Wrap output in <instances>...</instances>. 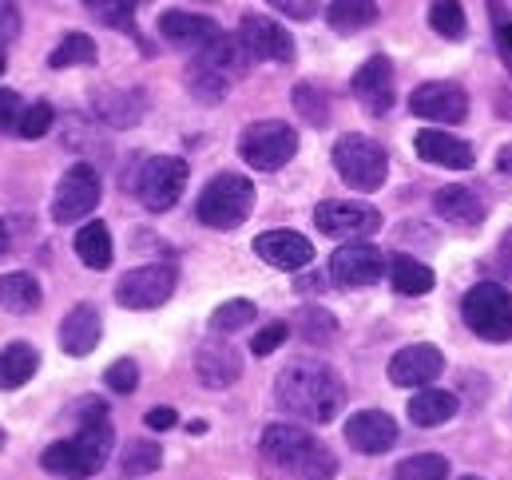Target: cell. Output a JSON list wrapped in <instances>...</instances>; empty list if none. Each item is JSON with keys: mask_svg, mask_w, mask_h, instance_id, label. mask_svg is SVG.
I'll use <instances>...</instances> for the list:
<instances>
[{"mask_svg": "<svg viewBox=\"0 0 512 480\" xmlns=\"http://www.w3.org/2000/svg\"><path fill=\"white\" fill-rule=\"evenodd\" d=\"M112 421H108V409L104 401L88 397L76 405V437H64V441H52L44 453H40V465L44 473L64 480H88L96 477L104 465H108V453H112Z\"/></svg>", "mask_w": 512, "mask_h": 480, "instance_id": "obj_1", "label": "cell"}, {"mask_svg": "<svg viewBox=\"0 0 512 480\" xmlns=\"http://www.w3.org/2000/svg\"><path fill=\"white\" fill-rule=\"evenodd\" d=\"M274 397L282 413L314 421V425H330L346 405V385L326 361H294L278 373Z\"/></svg>", "mask_w": 512, "mask_h": 480, "instance_id": "obj_2", "label": "cell"}, {"mask_svg": "<svg viewBox=\"0 0 512 480\" xmlns=\"http://www.w3.org/2000/svg\"><path fill=\"white\" fill-rule=\"evenodd\" d=\"M262 457L298 480H334L338 457L302 425H270L262 433Z\"/></svg>", "mask_w": 512, "mask_h": 480, "instance_id": "obj_3", "label": "cell"}, {"mask_svg": "<svg viewBox=\"0 0 512 480\" xmlns=\"http://www.w3.org/2000/svg\"><path fill=\"white\" fill-rule=\"evenodd\" d=\"M251 207H255V183H251L247 175L223 171V175H215V179L203 187V195H199V203H195V215H199V223L211 227V231H235V227L247 223Z\"/></svg>", "mask_w": 512, "mask_h": 480, "instance_id": "obj_4", "label": "cell"}, {"mask_svg": "<svg viewBox=\"0 0 512 480\" xmlns=\"http://www.w3.org/2000/svg\"><path fill=\"white\" fill-rule=\"evenodd\" d=\"M334 171L342 175L346 187L370 195V191L382 187L385 175H389V155H385L382 143L370 139V135H342L334 143Z\"/></svg>", "mask_w": 512, "mask_h": 480, "instance_id": "obj_5", "label": "cell"}, {"mask_svg": "<svg viewBox=\"0 0 512 480\" xmlns=\"http://www.w3.org/2000/svg\"><path fill=\"white\" fill-rule=\"evenodd\" d=\"M465 326L485 342H512V294L501 282H477L461 302Z\"/></svg>", "mask_w": 512, "mask_h": 480, "instance_id": "obj_6", "label": "cell"}, {"mask_svg": "<svg viewBox=\"0 0 512 480\" xmlns=\"http://www.w3.org/2000/svg\"><path fill=\"white\" fill-rule=\"evenodd\" d=\"M298 151V131L282 120H258L239 135V155L255 171H278L294 159Z\"/></svg>", "mask_w": 512, "mask_h": 480, "instance_id": "obj_7", "label": "cell"}, {"mask_svg": "<svg viewBox=\"0 0 512 480\" xmlns=\"http://www.w3.org/2000/svg\"><path fill=\"white\" fill-rule=\"evenodd\" d=\"M183 187H187V163L175 159V155H151L139 167V179H135V195L151 215L171 211L179 203Z\"/></svg>", "mask_w": 512, "mask_h": 480, "instance_id": "obj_8", "label": "cell"}, {"mask_svg": "<svg viewBox=\"0 0 512 480\" xmlns=\"http://www.w3.org/2000/svg\"><path fill=\"white\" fill-rule=\"evenodd\" d=\"M314 227L330 239L362 242L382 231V211L370 203H358V199H330V203L314 207Z\"/></svg>", "mask_w": 512, "mask_h": 480, "instance_id": "obj_9", "label": "cell"}, {"mask_svg": "<svg viewBox=\"0 0 512 480\" xmlns=\"http://www.w3.org/2000/svg\"><path fill=\"white\" fill-rule=\"evenodd\" d=\"M175 282H179V274H175L171 262L135 266V270H128L116 282V302L124 310H155V306H163L175 294Z\"/></svg>", "mask_w": 512, "mask_h": 480, "instance_id": "obj_10", "label": "cell"}, {"mask_svg": "<svg viewBox=\"0 0 512 480\" xmlns=\"http://www.w3.org/2000/svg\"><path fill=\"white\" fill-rule=\"evenodd\" d=\"M100 207V175L92 163H72L52 195V219L56 223H80Z\"/></svg>", "mask_w": 512, "mask_h": 480, "instance_id": "obj_11", "label": "cell"}, {"mask_svg": "<svg viewBox=\"0 0 512 480\" xmlns=\"http://www.w3.org/2000/svg\"><path fill=\"white\" fill-rule=\"evenodd\" d=\"M385 270V254L370 242H342L330 254V278L346 290H362L374 286Z\"/></svg>", "mask_w": 512, "mask_h": 480, "instance_id": "obj_12", "label": "cell"}, {"mask_svg": "<svg viewBox=\"0 0 512 480\" xmlns=\"http://www.w3.org/2000/svg\"><path fill=\"white\" fill-rule=\"evenodd\" d=\"M409 112H413L417 120H429V123H461L469 116V96H465L461 84L429 80V84L413 88Z\"/></svg>", "mask_w": 512, "mask_h": 480, "instance_id": "obj_13", "label": "cell"}, {"mask_svg": "<svg viewBox=\"0 0 512 480\" xmlns=\"http://www.w3.org/2000/svg\"><path fill=\"white\" fill-rule=\"evenodd\" d=\"M239 40H243V48H247L251 60H274V64H290L294 60L290 32L278 20H270V16L247 12L243 24H239Z\"/></svg>", "mask_w": 512, "mask_h": 480, "instance_id": "obj_14", "label": "cell"}, {"mask_svg": "<svg viewBox=\"0 0 512 480\" xmlns=\"http://www.w3.org/2000/svg\"><path fill=\"white\" fill-rule=\"evenodd\" d=\"M159 36L175 48H187V52H207L223 28L211 20V16H199V12H183V8H171L159 16Z\"/></svg>", "mask_w": 512, "mask_h": 480, "instance_id": "obj_15", "label": "cell"}, {"mask_svg": "<svg viewBox=\"0 0 512 480\" xmlns=\"http://www.w3.org/2000/svg\"><path fill=\"white\" fill-rule=\"evenodd\" d=\"M441 369H445V354L429 342H417V346H405L389 358V381L401 385V389H413V385L437 381Z\"/></svg>", "mask_w": 512, "mask_h": 480, "instance_id": "obj_16", "label": "cell"}, {"mask_svg": "<svg viewBox=\"0 0 512 480\" xmlns=\"http://www.w3.org/2000/svg\"><path fill=\"white\" fill-rule=\"evenodd\" d=\"M346 441L366 457H382L397 445V421L382 409H362L346 421Z\"/></svg>", "mask_w": 512, "mask_h": 480, "instance_id": "obj_17", "label": "cell"}, {"mask_svg": "<svg viewBox=\"0 0 512 480\" xmlns=\"http://www.w3.org/2000/svg\"><path fill=\"white\" fill-rule=\"evenodd\" d=\"M255 254L274 270H306L314 262V246L298 231H266V235H258Z\"/></svg>", "mask_w": 512, "mask_h": 480, "instance_id": "obj_18", "label": "cell"}, {"mask_svg": "<svg viewBox=\"0 0 512 480\" xmlns=\"http://www.w3.org/2000/svg\"><path fill=\"white\" fill-rule=\"evenodd\" d=\"M354 96L370 116H385L393 108V64L385 56H370L354 72Z\"/></svg>", "mask_w": 512, "mask_h": 480, "instance_id": "obj_19", "label": "cell"}, {"mask_svg": "<svg viewBox=\"0 0 512 480\" xmlns=\"http://www.w3.org/2000/svg\"><path fill=\"white\" fill-rule=\"evenodd\" d=\"M195 373L207 389H231L243 377V358L227 342H203L195 354Z\"/></svg>", "mask_w": 512, "mask_h": 480, "instance_id": "obj_20", "label": "cell"}, {"mask_svg": "<svg viewBox=\"0 0 512 480\" xmlns=\"http://www.w3.org/2000/svg\"><path fill=\"white\" fill-rule=\"evenodd\" d=\"M433 211L445 219V223H453V227H461V231H477L481 223H485V215H489V207H485V199L477 195V191H469V187H441L437 195H433Z\"/></svg>", "mask_w": 512, "mask_h": 480, "instance_id": "obj_21", "label": "cell"}, {"mask_svg": "<svg viewBox=\"0 0 512 480\" xmlns=\"http://www.w3.org/2000/svg\"><path fill=\"white\" fill-rule=\"evenodd\" d=\"M100 334H104L100 314H96V306H88V302L72 306V310L64 314V322H60V346H64L68 358H88V354L100 346Z\"/></svg>", "mask_w": 512, "mask_h": 480, "instance_id": "obj_22", "label": "cell"}, {"mask_svg": "<svg viewBox=\"0 0 512 480\" xmlns=\"http://www.w3.org/2000/svg\"><path fill=\"white\" fill-rule=\"evenodd\" d=\"M417 155L433 167H449V171H469L473 167V147L449 131H417Z\"/></svg>", "mask_w": 512, "mask_h": 480, "instance_id": "obj_23", "label": "cell"}, {"mask_svg": "<svg viewBox=\"0 0 512 480\" xmlns=\"http://www.w3.org/2000/svg\"><path fill=\"white\" fill-rule=\"evenodd\" d=\"M449 417H457V397H453V393H445V389H421V393H413V401H409V421H413L417 429H437V425H445Z\"/></svg>", "mask_w": 512, "mask_h": 480, "instance_id": "obj_24", "label": "cell"}, {"mask_svg": "<svg viewBox=\"0 0 512 480\" xmlns=\"http://www.w3.org/2000/svg\"><path fill=\"white\" fill-rule=\"evenodd\" d=\"M40 369V354L28 342H12L0 350V389H20L36 377Z\"/></svg>", "mask_w": 512, "mask_h": 480, "instance_id": "obj_25", "label": "cell"}, {"mask_svg": "<svg viewBox=\"0 0 512 480\" xmlns=\"http://www.w3.org/2000/svg\"><path fill=\"white\" fill-rule=\"evenodd\" d=\"M389 286L405 298H421L433 290V270L409 254H397V258H389Z\"/></svg>", "mask_w": 512, "mask_h": 480, "instance_id": "obj_26", "label": "cell"}, {"mask_svg": "<svg viewBox=\"0 0 512 480\" xmlns=\"http://www.w3.org/2000/svg\"><path fill=\"white\" fill-rule=\"evenodd\" d=\"M378 20V0H330L326 4V24L342 36L362 32Z\"/></svg>", "mask_w": 512, "mask_h": 480, "instance_id": "obj_27", "label": "cell"}, {"mask_svg": "<svg viewBox=\"0 0 512 480\" xmlns=\"http://www.w3.org/2000/svg\"><path fill=\"white\" fill-rule=\"evenodd\" d=\"M0 306H4L8 314H28V310H36V306H40V282H36L32 274H24V270L4 274V278H0Z\"/></svg>", "mask_w": 512, "mask_h": 480, "instance_id": "obj_28", "label": "cell"}, {"mask_svg": "<svg viewBox=\"0 0 512 480\" xmlns=\"http://www.w3.org/2000/svg\"><path fill=\"white\" fill-rule=\"evenodd\" d=\"M76 254L88 270H108L112 266V231L108 223H88L76 231Z\"/></svg>", "mask_w": 512, "mask_h": 480, "instance_id": "obj_29", "label": "cell"}, {"mask_svg": "<svg viewBox=\"0 0 512 480\" xmlns=\"http://www.w3.org/2000/svg\"><path fill=\"white\" fill-rule=\"evenodd\" d=\"M187 88H191V96H195L199 104H219V100L227 96V88H231V76L195 56V64L187 68Z\"/></svg>", "mask_w": 512, "mask_h": 480, "instance_id": "obj_30", "label": "cell"}, {"mask_svg": "<svg viewBox=\"0 0 512 480\" xmlns=\"http://www.w3.org/2000/svg\"><path fill=\"white\" fill-rule=\"evenodd\" d=\"M143 92H100L96 100V112L108 127H131L143 116Z\"/></svg>", "mask_w": 512, "mask_h": 480, "instance_id": "obj_31", "label": "cell"}, {"mask_svg": "<svg viewBox=\"0 0 512 480\" xmlns=\"http://www.w3.org/2000/svg\"><path fill=\"white\" fill-rule=\"evenodd\" d=\"M96 40L92 36H84V32H68L60 44H56V52L48 56V68H88V64H96Z\"/></svg>", "mask_w": 512, "mask_h": 480, "instance_id": "obj_32", "label": "cell"}, {"mask_svg": "<svg viewBox=\"0 0 512 480\" xmlns=\"http://www.w3.org/2000/svg\"><path fill=\"white\" fill-rule=\"evenodd\" d=\"M429 28L445 40H461L465 36V8L461 0H433L429 4Z\"/></svg>", "mask_w": 512, "mask_h": 480, "instance_id": "obj_33", "label": "cell"}, {"mask_svg": "<svg viewBox=\"0 0 512 480\" xmlns=\"http://www.w3.org/2000/svg\"><path fill=\"white\" fill-rule=\"evenodd\" d=\"M84 8L108 28L135 32V0H84Z\"/></svg>", "mask_w": 512, "mask_h": 480, "instance_id": "obj_34", "label": "cell"}, {"mask_svg": "<svg viewBox=\"0 0 512 480\" xmlns=\"http://www.w3.org/2000/svg\"><path fill=\"white\" fill-rule=\"evenodd\" d=\"M397 480H449V461L441 453H417L397 465Z\"/></svg>", "mask_w": 512, "mask_h": 480, "instance_id": "obj_35", "label": "cell"}, {"mask_svg": "<svg viewBox=\"0 0 512 480\" xmlns=\"http://www.w3.org/2000/svg\"><path fill=\"white\" fill-rule=\"evenodd\" d=\"M159 465H163V453H159V445H151V441H131L128 449H124V457H120L124 477H147V473H155Z\"/></svg>", "mask_w": 512, "mask_h": 480, "instance_id": "obj_36", "label": "cell"}, {"mask_svg": "<svg viewBox=\"0 0 512 480\" xmlns=\"http://www.w3.org/2000/svg\"><path fill=\"white\" fill-rule=\"evenodd\" d=\"M255 302L247 298H235V302H223L215 314H211V330L215 334H239L247 322H255Z\"/></svg>", "mask_w": 512, "mask_h": 480, "instance_id": "obj_37", "label": "cell"}, {"mask_svg": "<svg viewBox=\"0 0 512 480\" xmlns=\"http://www.w3.org/2000/svg\"><path fill=\"white\" fill-rule=\"evenodd\" d=\"M298 334H302L310 346H326V342L338 334V322H334V314H330V310L310 306V310H302V314H298Z\"/></svg>", "mask_w": 512, "mask_h": 480, "instance_id": "obj_38", "label": "cell"}, {"mask_svg": "<svg viewBox=\"0 0 512 480\" xmlns=\"http://www.w3.org/2000/svg\"><path fill=\"white\" fill-rule=\"evenodd\" d=\"M294 108H298L302 120H310L314 127H326V120H330V100H326V92L318 84H298L294 88Z\"/></svg>", "mask_w": 512, "mask_h": 480, "instance_id": "obj_39", "label": "cell"}, {"mask_svg": "<svg viewBox=\"0 0 512 480\" xmlns=\"http://www.w3.org/2000/svg\"><path fill=\"white\" fill-rule=\"evenodd\" d=\"M56 120V112H52V104H32V108H24V116H20V127H16V135L20 139H40V135H48V127Z\"/></svg>", "mask_w": 512, "mask_h": 480, "instance_id": "obj_40", "label": "cell"}, {"mask_svg": "<svg viewBox=\"0 0 512 480\" xmlns=\"http://www.w3.org/2000/svg\"><path fill=\"white\" fill-rule=\"evenodd\" d=\"M104 381H108L112 393H135V385H139V365L131 358L112 361L108 373H104Z\"/></svg>", "mask_w": 512, "mask_h": 480, "instance_id": "obj_41", "label": "cell"}, {"mask_svg": "<svg viewBox=\"0 0 512 480\" xmlns=\"http://www.w3.org/2000/svg\"><path fill=\"white\" fill-rule=\"evenodd\" d=\"M286 338H290V326H286V322H270L266 330H258V334H255L251 354H255V358H266V354H274V350H278Z\"/></svg>", "mask_w": 512, "mask_h": 480, "instance_id": "obj_42", "label": "cell"}, {"mask_svg": "<svg viewBox=\"0 0 512 480\" xmlns=\"http://www.w3.org/2000/svg\"><path fill=\"white\" fill-rule=\"evenodd\" d=\"M24 116V100L16 92H0V135H16Z\"/></svg>", "mask_w": 512, "mask_h": 480, "instance_id": "obj_43", "label": "cell"}, {"mask_svg": "<svg viewBox=\"0 0 512 480\" xmlns=\"http://www.w3.org/2000/svg\"><path fill=\"white\" fill-rule=\"evenodd\" d=\"M266 4H274L290 20H314L318 16V0H266Z\"/></svg>", "mask_w": 512, "mask_h": 480, "instance_id": "obj_44", "label": "cell"}, {"mask_svg": "<svg viewBox=\"0 0 512 480\" xmlns=\"http://www.w3.org/2000/svg\"><path fill=\"white\" fill-rule=\"evenodd\" d=\"M16 32H20V12H16V4H12V0H0V48H4V44H12V40H16Z\"/></svg>", "mask_w": 512, "mask_h": 480, "instance_id": "obj_45", "label": "cell"}, {"mask_svg": "<svg viewBox=\"0 0 512 480\" xmlns=\"http://www.w3.org/2000/svg\"><path fill=\"white\" fill-rule=\"evenodd\" d=\"M175 425H179V413H175V409H167V405H155V409L147 413V429H155V433L175 429Z\"/></svg>", "mask_w": 512, "mask_h": 480, "instance_id": "obj_46", "label": "cell"}, {"mask_svg": "<svg viewBox=\"0 0 512 480\" xmlns=\"http://www.w3.org/2000/svg\"><path fill=\"white\" fill-rule=\"evenodd\" d=\"M497 44H501L505 52H512V20H505V24L497 28Z\"/></svg>", "mask_w": 512, "mask_h": 480, "instance_id": "obj_47", "label": "cell"}, {"mask_svg": "<svg viewBox=\"0 0 512 480\" xmlns=\"http://www.w3.org/2000/svg\"><path fill=\"white\" fill-rule=\"evenodd\" d=\"M497 254H501V262H505V266L512 270V227H509V235L501 239V246H497Z\"/></svg>", "mask_w": 512, "mask_h": 480, "instance_id": "obj_48", "label": "cell"}, {"mask_svg": "<svg viewBox=\"0 0 512 480\" xmlns=\"http://www.w3.org/2000/svg\"><path fill=\"white\" fill-rule=\"evenodd\" d=\"M497 167H501V171H509V175H512V143H509V147H501V151H497Z\"/></svg>", "mask_w": 512, "mask_h": 480, "instance_id": "obj_49", "label": "cell"}, {"mask_svg": "<svg viewBox=\"0 0 512 480\" xmlns=\"http://www.w3.org/2000/svg\"><path fill=\"white\" fill-rule=\"evenodd\" d=\"M4 250H8V227L0 223V254H4Z\"/></svg>", "mask_w": 512, "mask_h": 480, "instance_id": "obj_50", "label": "cell"}, {"mask_svg": "<svg viewBox=\"0 0 512 480\" xmlns=\"http://www.w3.org/2000/svg\"><path fill=\"white\" fill-rule=\"evenodd\" d=\"M0 76H4V48H0Z\"/></svg>", "mask_w": 512, "mask_h": 480, "instance_id": "obj_51", "label": "cell"}, {"mask_svg": "<svg viewBox=\"0 0 512 480\" xmlns=\"http://www.w3.org/2000/svg\"><path fill=\"white\" fill-rule=\"evenodd\" d=\"M0 445H4V429H0Z\"/></svg>", "mask_w": 512, "mask_h": 480, "instance_id": "obj_52", "label": "cell"}, {"mask_svg": "<svg viewBox=\"0 0 512 480\" xmlns=\"http://www.w3.org/2000/svg\"><path fill=\"white\" fill-rule=\"evenodd\" d=\"M465 480H481V477H465Z\"/></svg>", "mask_w": 512, "mask_h": 480, "instance_id": "obj_53", "label": "cell"}, {"mask_svg": "<svg viewBox=\"0 0 512 480\" xmlns=\"http://www.w3.org/2000/svg\"><path fill=\"white\" fill-rule=\"evenodd\" d=\"M135 4H139V0H135Z\"/></svg>", "mask_w": 512, "mask_h": 480, "instance_id": "obj_54", "label": "cell"}]
</instances>
